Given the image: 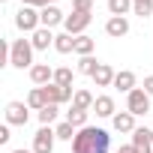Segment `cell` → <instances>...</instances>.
<instances>
[{"label": "cell", "instance_id": "33", "mask_svg": "<svg viewBox=\"0 0 153 153\" xmlns=\"http://www.w3.org/2000/svg\"><path fill=\"white\" fill-rule=\"evenodd\" d=\"M117 153H138V150H135V147H132V144H123V147H120V150H117Z\"/></svg>", "mask_w": 153, "mask_h": 153}, {"label": "cell", "instance_id": "28", "mask_svg": "<svg viewBox=\"0 0 153 153\" xmlns=\"http://www.w3.org/2000/svg\"><path fill=\"white\" fill-rule=\"evenodd\" d=\"M132 3H135V6H132L135 15H141V18H144V15H153V0H132Z\"/></svg>", "mask_w": 153, "mask_h": 153}, {"label": "cell", "instance_id": "13", "mask_svg": "<svg viewBox=\"0 0 153 153\" xmlns=\"http://www.w3.org/2000/svg\"><path fill=\"white\" fill-rule=\"evenodd\" d=\"M39 18H42V27H48V30L66 21V15H63L57 6H45V9H39Z\"/></svg>", "mask_w": 153, "mask_h": 153}, {"label": "cell", "instance_id": "2", "mask_svg": "<svg viewBox=\"0 0 153 153\" xmlns=\"http://www.w3.org/2000/svg\"><path fill=\"white\" fill-rule=\"evenodd\" d=\"M9 66H15V69H30L33 66V45H30V39H15L9 45Z\"/></svg>", "mask_w": 153, "mask_h": 153}, {"label": "cell", "instance_id": "9", "mask_svg": "<svg viewBox=\"0 0 153 153\" xmlns=\"http://www.w3.org/2000/svg\"><path fill=\"white\" fill-rule=\"evenodd\" d=\"M132 147H135L138 153H153V129L138 126V129L132 132Z\"/></svg>", "mask_w": 153, "mask_h": 153}, {"label": "cell", "instance_id": "11", "mask_svg": "<svg viewBox=\"0 0 153 153\" xmlns=\"http://www.w3.org/2000/svg\"><path fill=\"white\" fill-rule=\"evenodd\" d=\"M105 33H108L111 39L126 36V33H129V18H126V15H111V18L105 21Z\"/></svg>", "mask_w": 153, "mask_h": 153}, {"label": "cell", "instance_id": "12", "mask_svg": "<svg viewBox=\"0 0 153 153\" xmlns=\"http://www.w3.org/2000/svg\"><path fill=\"white\" fill-rule=\"evenodd\" d=\"M114 87H117L120 93H132V90L138 87L135 72H132V69H120V72H117V78H114Z\"/></svg>", "mask_w": 153, "mask_h": 153}, {"label": "cell", "instance_id": "36", "mask_svg": "<svg viewBox=\"0 0 153 153\" xmlns=\"http://www.w3.org/2000/svg\"><path fill=\"white\" fill-rule=\"evenodd\" d=\"M69 3H75V0H69Z\"/></svg>", "mask_w": 153, "mask_h": 153}, {"label": "cell", "instance_id": "5", "mask_svg": "<svg viewBox=\"0 0 153 153\" xmlns=\"http://www.w3.org/2000/svg\"><path fill=\"white\" fill-rule=\"evenodd\" d=\"M90 21H93L90 12H69L66 21H63V27H66V33H72V36H84V30L90 27Z\"/></svg>", "mask_w": 153, "mask_h": 153}, {"label": "cell", "instance_id": "23", "mask_svg": "<svg viewBox=\"0 0 153 153\" xmlns=\"http://www.w3.org/2000/svg\"><path fill=\"white\" fill-rule=\"evenodd\" d=\"M72 78H75V72H72L69 66H57V69H54V84H60V87H72Z\"/></svg>", "mask_w": 153, "mask_h": 153}, {"label": "cell", "instance_id": "34", "mask_svg": "<svg viewBox=\"0 0 153 153\" xmlns=\"http://www.w3.org/2000/svg\"><path fill=\"white\" fill-rule=\"evenodd\" d=\"M12 153H33V150H24V147H21V150H12Z\"/></svg>", "mask_w": 153, "mask_h": 153}, {"label": "cell", "instance_id": "1", "mask_svg": "<svg viewBox=\"0 0 153 153\" xmlns=\"http://www.w3.org/2000/svg\"><path fill=\"white\" fill-rule=\"evenodd\" d=\"M72 150L75 153H108L111 150V135L102 126H84V129H78V135H75Z\"/></svg>", "mask_w": 153, "mask_h": 153}, {"label": "cell", "instance_id": "21", "mask_svg": "<svg viewBox=\"0 0 153 153\" xmlns=\"http://www.w3.org/2000/svg\"><path fill=\"white\" fill-rule=\"evenodd\" d=\"M87 114H90V111H81V108H69V111H66V120H69L75 129H84V126H90V123H87Z\"/></svg>", "mask_w": 153, "mask_h": 153}, {"label": "cell", "instance_id": "6", "mask_svg": "<svg viewBox=\"0 0 153 153\" xmlns=\"http://www.w3.org/2000/svg\"><path fill=\"white\" fill-rule=\"evenodd\" d=\"M54 138L57 132L51 126H39V132L33 135V153H54Z\"/></svg>", "mask_w": 153, "mask_h": 153}, {"label": "cell", "instance_id": "24", "mask_svg": "<svg viewBox=\"0 0 153 153\" xmlns=\"http://www.w3.org/2000/svg\"><path fill=\"white\" fill-rule=\"evenodd\" d=\"M99 69V60L90 54V57H78V69H75V72H81V75H90V78H93V72Z\"/></svg>", "mask_w": 153, "mask_h": 153}, {"label": "cell", "instance_id": "17", "mask_svg": "<svg viewBox=\"0 0 153 153\" xmlns=\"http://www.w3.org/2000/svg\"><path fill=\"white\" fill-rule=\"evenodd\" d=\"M93 111H96V117H114V114H117V105H114L111 96H96Z\"/></svg>", "mask_w": 153, "mask_h": 153}, {"label": "cell", "instance_id": "20", "mask_svg": "<svg viewBox=\"0 0 153 153\" xmlns=\"http://www.w3.org/2000/svg\"><path fill=\"white\" fill-rule=\"evenodd\" d=\"M54 48H57L60 54H72V51H75V36L66 33V30L57 33V36H54Z\"/></svg>", "mask_w": 153, "mask_h": 153}, {"label": "cell", "instance_id": "4", "mask_svg": "<svg viewBox=\"0 0 153 153\" xmlns=\"http://www.w3.org/2000/svg\"><path fill=\"white\" fill-rule=\"evenodd\" d=\"M126 111L135 114V117H144L150 111V93L144 87H135L132 93H126Z\"/></svg>", "mask_w": 153, "mask_h": 153}, {"label": "cell", "instance_id": "8", "mask_svg": "<svg viewBox=\"0 0 153 153\" xmlns=\"http://www.w3.org/2000/svg\"><path fill=\"white\" fill-rule=\"evenodd\" d=\"M45 96H48V105H63V102H69L72 96H75V90L72 87H60V84H45Z\"/></svg>", "mask_w": 153, "mask_h": 153}, {"label": "cell", "instance_id": "10", "mask_svg": "<svg viewBox=\"0 0 153 153\" xmlns=\"http://www.w3.org/2000/svg\"><path fill=\"white\" fill-rule=\"evenodd\" d=\"M30 81H33L36 87L51 84V81H54V69H51L48 63H33V66H30Z\"/></svg>", "mask_w": 153, "mask_h": 153}, {"label": "cell", "instance_id": "18", "mask_svg": "<svg viewBox=\"0 0 153 153\" xmlns=\"http://www.w3.org/2000/svg\"><path fill=\"white\" fill-rule=\"evenodd\" d=\"M48 105V96H45V87H33L30 93H27V108L30 111H42Z\"/></svg>", "mask_w": 153, "mask_h": 153}, {"label": "cell", "instance_id": "3", "mask_svg": "<svg viewBox=\"0 0 153 153\" xmlns=\"http://www.w3.org/2000/svg\"><path fill=\"white\" fill-rule=\"evenodd\" d=\"M15 27L24 30V33H36V30L42 27L39 9H33V6H21V9L15 12Z\"/></svg>", "mask_w": 153, "mask_h": 153}, {"label": "cell", "instance_id": "19", "mask_svg": "<svg viewBox=\"0 0 153 153\" xmlns=\"http://www.w3.org/2000/svg\"><path fill=\"white\" fill-rule=\"evenodd\" d=\"M93 102H96V96L90 90H75V96H72V108H81V111H93Z\"/></svg>", "mask_w": 153, "mask_h": 153}, {"label": "cell", "instance_id": "15", "mask_svg": "<svg viewBox=\"0 0 153 153\" xmlns=\"http://www.w3.org/2000/svg\"><path fill=\"white\" fill-rule=\"evenodd\" d=\"M111 126L117 129V132H135L138 126H135V114H129V111H117L114 117H111Z\"/></svg>", "mask_w": 153, "mask_h": 153}, {"label": "cell", "instance_id": "25", "mask_svg": "<svg viewBox=\"0 0 153 153\" xmlns=\"http://www.w3.org/2000/svg\"><path fill=\"white\" fill-rule=\"evenodd\" d=\"M54 132H57V138H60V141H75V135H78V132H75V126H72L69 120L57 123V129H54Z\"/></svg>", "mask_w": 153, "mask_h": 153}, {"label": "cell", "instance_id": "35", "mask_svg": "<svg viewBox=\"0 0 153 153\" xmlns=\"http://www.w3.org/2000/svg\"><path fill=\"white\" fill-rule=\"evenodd\" d=\"M54 3H57V0H48V6H54Z\"/></svg>", "mask_w": 153, "mask_h": 153}, {"label": "cell", "instance_id": "27", "mask_svg": "<svg viewBox=\"0 0 153 153\" xmlns=\"http://www.w3.org/2000/svg\"><path fill=\"white\" fill-rule=\"evenodd\" d=\"M132 6H135L132 0H108V12L111 15H126Z\"/></svg>", "mask_w": 153, "mask_h": 153}, {"label": "cell", "instance_id": "22", "mask_svg": "<svg viewBox=\"0 0 153 153\" xmlns=\"http://www.w3.org/2000/svg\"><path fill=\"white\" fill-rule=\"evenodd\" d=\"M93 48H96V42L90 36H75V54H78V57H90Z\"/></svg>", "mask_w": 153, "mask_h": 153}, {"label": "cell", "instance_id": "14", "mask_svg": "<svg viewBox=\"0 0 153 153\" xmlns=\"http://www.w3.org/2000/svg\"><path fill=\"white\" fill-rule=\"evenodd\" d=\"M30 45H33V51H45L48 45H54V33L48 27H39L36 33H30Z\"/></svg>", "mask_w": 153, "mask_h": 153}, {"label": "cell", "instance_id": "31", "mask_svg": "<svg viewBox=\"0 0 153 153\" xmlns=\"http://www.w3.org/2000/svg\"><path fill=\"white\" fill-rule=\"evenodd\" d=\"M9 138H12V135H9V123H6V126H0V144H6Z\"/></svg>", "mask_w": 153, "mask_h": 153}, {"label": "cell", "instance_id": "29", "mask_svg": "<svg viewBox=\"0 0 153 153\" xmlns=\"http://www.w3.org/2000/svg\"><path fill=\"white\" fill-rule=\"evenodd\" d=\"M72 12H93V0H75Z\"/></svg>", "mask_w": 153, "mask_h": 153}, {"label": "cell", "instance_id": "16", "mask_svg": "<svg viewBox=\"0 0 153 153\" xmlns=\"http://www.w3.org/2000/svg\"><path fill=\"white\" fill-rule=\"evenodd\" d=\"M114 78H117V72H114L108 63H99V69L93 72V81H96V87H111V84H114Z\"/></svg>", "mask_w": 153, "mask_h": 153}, {"label": "cell", "instance_id": "32", "mask_svg": "<svg viewBox=\"0 0 153 153\" xmlns=\"http://www.w3.org/2000/svg\"><path fill=\"white\" fill-rule=\"evenodd\" d=\"M144 90L153 96V75H147V78H144Z\"/></svg>", "mask_w": 153, "mask_h": 153}, {"label": "cell", "instance_id": "7", "mask_svg": "<svg viewBox=\"0 0 153 153\" xmlns=\"http://www.w3.org/2000/svg\"><path fill=\"white\" fill-rule=\"evenodd\" d=\"M27 120H30L27 102H9L6 105V123L9 126H27Z\"/></svg>", "mask_w": 153, "mask_h": 153}, {"label": "cell", "instance_id": "30", "mask_svg": "<svg viewBox=\"0 0 153 153\" xmlns=\"http://www.w3.org/2000/svg\"><path fill=\"white\" fill-rule=\"evenodd\" d=\"M21 6H33V9H45L48 0H21Z\"/></svg>", "mask_w": 153, "mask_h": 153}, {"label": "cell", "instance_id": "26", "mask_svg": "<svg viewBox=\"0 0 153 153\" xmlns=\"http://www.w3.org/2000/svg\"><path fill=\"white\" fill-rule=\"evenodd\" d=\"M57 114H60V105H45V108L39 111V123H42V126H51V123L57 120Z\"/></svg>", "mask_w": 153, "mask_h": 153}]
</instances>
